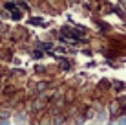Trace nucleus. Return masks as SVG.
<instances>
[{"mask_svg": "<svg viewBox=\"0 0 126 125\" xmlns=\"http://www.w3.org/2000/svg\"><path fill=\"white\" fill-rule=\"evenodd\" d=\"M20 17H22V15H20V11H18V9H15V7H13V19H15V20H18Z\"/></svg>", "mask_w": 126, "mask_h": 125, "instance_id": "1", "label": "nucleus"}, {"mask_svg": "<svg viewBox=\"0 0 126 125\" xmlns=\"http://www.w3.org/2000/svg\"><path fill=\"white\" fill-rule=\"evenodd\" d=\"M42 55H44V53H42V51H35V57H37V59H40Z\"/></svg>", "mask_w": 126, "mask_h": 125, "instance_id": "2", "label": "nucleus"}]
</instances>
